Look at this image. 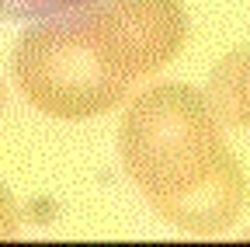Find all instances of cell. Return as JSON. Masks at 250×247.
I'll return each instance as SVG.
<instances>
[{"instance_id":"obj_1","label":"cell","mask_w":250,"mask_h":247,"mask_svg":"<svg viewBox=\"0 0 250 247\" xmlns=\"http://www.w3.org/2000/svg\"><path fill=\"white\" fill-rule=\"evenodd\" d=\"M118 153L149 205L195 192L233 160L205 90L188 84L143 90L122 115Z\"/></svg>"},{"instance_id":"obj_2","label":"cell","mask_w":250,"mask_h":247,"mask_svg":"<svg viewBox=\"0 0 250 247\" xmlns=\"http://www.w3.org/2000/svg\"><path fill=\"white\" fill-rule=\"evenodd\" d=\"M14 77L24 98L56 118L101 115L132 87L104 59L83 14L28 24L14 45Z\"/></svg>"},{"instance_id":"obj_3","label":"cell","mask_w":250,"mask_h":247,"mask_svg":"<svg viewBox=\"0 0 250 247\" xmlns=\"http://www.w3.org/2000/svg\"><path fill=\"white\" fill-rule=\"evenodd\" d=\"M83 18L104 59L125 80L167 67L188 39L181 0H108Z\"/></svg>"},{"instance_id":"obj_4","label":"cell","mask_w":250,"mask_h":247,"mask_svg":"<svg viewBox=\"0 0 250 247\" xmlns=\"http://www.w3.org/2000/svg\"><path fill=\"white\" fill-rule=\"evenodd\" d=\"M243 205H247V174H243L240 160L233 157L215 178L198 184L195 192L167 199V202H156L153 209L160 212L167 223H174L177 230L212 237V233H223L226 226H233L240 220Z\"/></svg>"},{"instance_id":"obj_5","label":"cell","mask_w":250,"mask_h":247,"mask_svg":"<svg viewBox=\"0 0 250 247\" xmlns=\"http://www.w3.org/2000/svg\"><path fill=\"white\" fill-rule=\"evenodd\" d=\"M205 98L223 126L250 129V42L236 45L212 67Z\"/></svg>"},{"instance_id":"obj_6","label":"cell","mask_w":250,"mask_h":247,"mask_svg":"<svg viewBox=\"0 0 250 247\" xmlns=\"http://www.w3.org/2000/svg\"><path fill=\"white\" fill-rule=\"evenodd\" d=\"M108 0H0V21H59V18H80L98 11Z\"/></svg>"},{"instance_id":"obj_7","label":"cell","mask_w":250,"mask_h":247,"mask_svg":"<svg viewBox=\"0 0 250 247\" xmlns=\"http://www.w3.org/2000/svg\"><path fill=\"white\" fill-rule=\"evenodd\" d=\"M14 233H18V205L11 192L0 184V240H11Z\"/></svg>"},{"instance_id":"obj_8","label":"cell","mask_w":250,"mask_h":247,"mask_svg":"<svg viewBox=\"0 0 250 247\" xmlns=\"http://www.w3.org/2000/svg\"><path fill=\"white\" fill-rule=\"evenodd\" d=\"M0 108H4V84H0Z\"/></svg>"},{"instance_id":"obj_9","label":"cell","mask_w":250,"mask_h":247,"mask_svg":"<svg viewBox=\"0 0 250 247\" xmlns=\"http://www.w3.org/2000/svg\"><path fill=\"white\" fill-rule=\"evenodd\" d=\"M247 240H250V233H247Z\"/></svg>"}]
</instances>
